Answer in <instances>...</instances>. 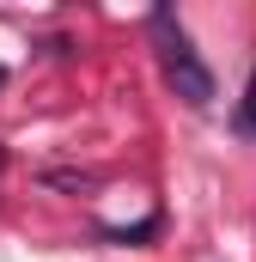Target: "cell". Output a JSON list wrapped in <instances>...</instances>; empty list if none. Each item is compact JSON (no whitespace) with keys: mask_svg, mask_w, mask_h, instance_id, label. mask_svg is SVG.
<instances>
[{"mask_svg":"<svg viewBox=\"0 0 256 262\" xmlns=\"http://www.w3.org/2000/svg\"><path fill=\"white\" fill-rule=\"evenodd\" d=\"M153 49H159V67H165V79H171V92L183 98V104H195V110H207L214 104V73H207V61L195 55L189 31L177 25V12L171 6H153Z\"/></svg>","mask_w":256,"mask_h":262,"instance_id":"cell-1","label":"cell"},{"mask_svg":"<svg viewBox=\"0 0 256 262\" xmlns=\"http://www.w3.org/2000/svg\"><path fill=\"white\" fill-rule=\"evenodd\" d=\"M232 128L244 134V140H256V73L244 79V98H238V116H232Z\"/></svg>","mask_w":256,"mask_h":262,"instance_id":"cell-2","label":"cell"},{"mask_svg":"<svg viewBox=\"0 0 256 262\" xmlns=\"http://www.w3.org/2000/svg\"><path fill=\"white\" fill-rule=\"evenodd\" d=\"M153 232H159V213H153V220H140V226H104V238H110V244H140V238H153Z\"/></svg>","mask_w":256,"mask_h":262,"instance_id":"cell-3","label":"cell"},{"mask_svg":"<svg viewBox=\"0 0 256 262\" xmlns=\"http://www.w3.org/2000/svg\"><path fill=\"white\" fill-rule=\"evenodd\" d=\"M0 85H6V67H0Z\"/></svg>","mask_w":256,"mask_h":262,"instance_id":"cell-4","label":"cell"}]
</instances>
